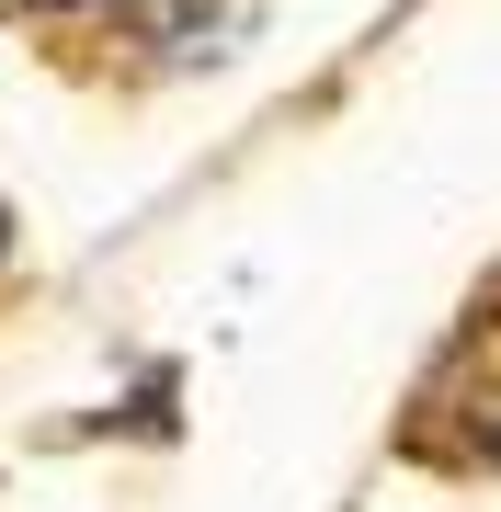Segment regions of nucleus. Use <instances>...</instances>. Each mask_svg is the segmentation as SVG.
Instances as JSON below:
<instances>
[{
    "mask_svg": "<svg viewBox=\"0 0 501 512\" xmlns=\"http://www.w3.org/2000/svg\"><path fill=\"white\" fill-rule=\"evenodd\" d=\"M422 456H501V308L445 353V376L422 387Z\"/></svg>",
    "mask_w": 501,
    "mask_h": 512,
    "instance_id": "nucleus-1",
    "label": "nucleus"
},
{
    "mask_svg": "<svg viewBox=\"0 0 501 512\" xmlns=\"http://www.w3.org/2000/svg\"><path fill=\"white\" fill-rule=\"evenodd\" d=\"M240 12H251V0H137V23H149L160 46H183V57H194V46H217Z\"/></svg>",
    "mask_w": 501,
    "mask_h": 512,
    "instance_id": "nucleus-2",
    "label": "nucleus"
},
{
    "mask_svg": "<svg viewBox=\"0 0 501 512\" xmlns=\"http://www.w3.org/2000/svg\"><path fill=\"white\" fill-rule=\"evenodd\" d=\"M23 12H80V0H23Z\"/></svg>",
    "mask_w": 501,
    "mask_h": 512,
    "instance_id": "nucleus-3",
    "label": "nucleus"
},
{
    "mask_svg": "<svg viewBox=\"0 0 501 512\" xmlns=\"http://www.w3.org/2000/svg\"><path fill=\"white\" fill-rule=\"evenodd\" d=\"M0 251H12V217H0Z\"/></svg>",
    "mask_w": 501,
    "mask_h": 512,
    "instance_id": "nucleus-4",
    "label": "nucleus"
}]
</instances>
